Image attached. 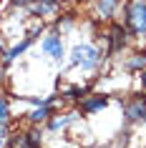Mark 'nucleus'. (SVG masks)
I'll list each match as a JSON object with an SVG mask.
<instances>
[{
    "instance_id": "1a4fd4ad",
    "label": "nucleus",
    "mask_w": 146,
    "mask_h": 148,
    "mask_svg": "<svg viewBox=\"0 0 146 148\" xmlns=\"http://www.w3.org/2000/svg\"><path fill=\"white\" fill-rule=\"evenodd\" d=\"M106 106V98H93V101H86L83 103V113H93V110H101Z\"/></svg>"
},
{
    "instance_id": "f8f14e48",
    "label": "nucleus",
    "mask_w": 146,
    "mask_h": 148,
    "mask_svg": "<svg viewBox=\"0 0 146 148\" xmlns=\"http://www.w3.org/2000/svg\"><path fill=\"white\" fill-rule=\"evenodd\" d=\"M73 118H76V113H71V116H66V118H55L53 123H51V128H63V125H68Z\"/></svg>"
},
{
    "instance_id": "dca6fc26",
    "label": "nucleus",
    "mask_w": 146,
    "mask_h": 148,
    "mask_svg": "<svg viewBox=\"0 0 146 148\" xmlns=\"http://www.w3.org/2000/svg\"><path fill=\"white\" fill-rule=\"evenodd\" d=\"M144 83H146V73H144Z\"/></svg>"
},
{
    "instance_id": "20e7f679",
    "label": "nucleus",
    "mask_w": 146,
    "mask_h": 148,
    "mask_svg": "<svg viewBox=\"0 0 146 148\" xmlns=\"http://www.w3.org/2000/svg\"><path fill=\"white\" fill-rule=\"evenodd\" d=\"M108 38H111V53H116V50H121L123 43H126V30H123L121 25H113L111 33H108Z\"/></svg>"
},
{
    "instance_id": "6e6552de",
    "label": "nucleus",
    "mask_w": 146,
    "mask_h": 148,
    "mask_svg": "<svg viewBox=\"0 0 146 148\" xmlns=\"http://www.w3.org/2000/svg\"><path fill=\"white\" fill-rule=\"evenodd\" d=\"M113 8H116V0H98V15L101 18H111Z\"/></svg>"
},
{
    "instance_id": "39448f33",
    "label": "nucleus",
    "mask_w": 146,
    "mask_h": 148,
    "mask_svg": "<svg viewBox=\"0 0 146 148\" xmlns=\"http://www.w3.org/2000/svg\"><path fill=\"white\" fill-rule=\"evenodd\" d=\"M43 50H46V53H51L53 58H61V55H63L61 38H58V35H48V38L43 40Z\"/></svg>"
},
{
    "instance_id": "9b49d317",
    "label": "nucleus",
    "mask_w": 146,
    "mask_h": 148,
    "mask_svg": "<svg viewBox=\"0 0 146 148\" xmlns=\"http://www.w3.org/2000/svg\"><path fill=\"white\" fill-rule=\"evenodd\" d=\"M10 146H13V148H33V146H30V140H28V133H23L20 138L15 136V138L10 140Z\"/></svg>"
},
{
    "instance_id": "2eb2a0df",
    "label": "nucleus",
    "mask_w": 146,
    "mask_h": 148,
    "mask_svg": "<svg viewBox=\"0 0 146 148\" xmlns=\"http://www.w3.org/2000/svg\"><path fill=\"white\" fill-rule=\"evenodd\" d=\"M0 148H3V138H0Z\"/></svg>"
},
{
    "instance_id": "4468645a",
    "label": "nucleus",
    "mask_w": 146,
    "mask_h": 148,
    "mask_svg": "<svg viewBox=\"0 0 146 148\" xmlns=\"http://www.w3.org/2000/svg\"><path fill=\"white\" fill-rule=\"evenodd\" d=\"M83 93H86L83 88H71V90H68V98H83Z\"/></svg>"
},
{
    "instance_id": "7ed1b4c3",
    "label": "nucleus",
    "mask_w": 146,
    "mask_h": 148,
    "mask_svg": "<svg viewBox=\"0 0 146 148\" xmlns=\"http://www.w3.org/2000/svg\"><path fill=\"white\" fill-rule=\"evenodd\" d=\"M126 118L129 121H144L146 118V101L144 98H134L126 106Z\"/></svg>"
},
{
    "instance_id": "ddd939ff",
    "label": "nucleus",
    "mask_w": 146,
    "mask_h": 148,
    "mask_svg": "<svg viewBox=\"0 0 146 148\" xmlns=\"http://www.w3.org/2000/svg\"><path fill=\"white\" fill-rule=\"evenodd\" d=\"M5 121H8V101L0 98V123H5Z\"/></svg>"
},
{
    "instance_id": "0eeeda50",
    "label": "nucleus",
    "mask_w": 146,
    "mask_h": 148,
    "mask_svg": "<svg viewBox=\"0 0 146 148\" xmlns=\"http://www.w3.org/2000/svg\"><path fill=\"white\" fill-rule=\"evenodd\" d=\"M58 5V0H35V5H33V13H38V15H46L51 10Z\"/></svg>"
},
{
    "instance_id": "9d476101",
    "label": "nucleus",
    "mask_w": 146,
    "mask_h": 148,
    "mask_svg": "<svg viewBox=\"0 0 146 148\" xmlns=\"http://www.w3.org/2000/svg\"><path fill=\"white\" fill-rule=\"evenodd\" d=\"M48 113H51V108H48V106H40V108H38V110H33L28 118H30L33 123H40V121H46V118H48Z\"/></svg>"
},
{
    "instance_id": "423d86ee",
    "label": "nucleus",
    "mask_w": 146,
    "mask_h": 148,
    "mask_svg": "<svg viewBox=\"0 0 146 148\" xmlns=\"http://www.w3.org/2000/svg\"><path fill=\"white\" fill-rule=\"evenodd\" d=\"M33 35H35V33H33ZM33 35H28V38H25L23 43H18V45L13 48V50H10V53L5 55V63H13V60H15V58H18V55H20V53H25V48L30 45V40H33Z\"/></svg>"
},
{
    "instance_id": "f03ea898",
    "label": "nucleus",
    "mask_w": 146,
    "mask_h": 148,
    "mask_svg": "<svg viewBox=\"0 0 146 148\" xmlns=\"http://www.w3.org/2000/svg\"><path fill=\"white\" fill-rule=\"evenodd\" d=\"M71 63H73V65H81V68H86V70H91V68H96V63H98V50L91 48V45H78V48H73Z\"/></svg>"
},
{
    "instance_id": "f257e3e1",
    "label": "nucleus",
    "mask_w": 146,
    "mask_h": 148,
    "mask_svg": "<svg viewBox=\"0 0 146 148\" xmlns=\"http://www.w3.org/2000/svg\"><path fill=\"white\" fill-rule=\"evenodd\" d=\"M129 28L136 35H146V3H134L129 8Z\"/></svg>"
}]
</instances>
